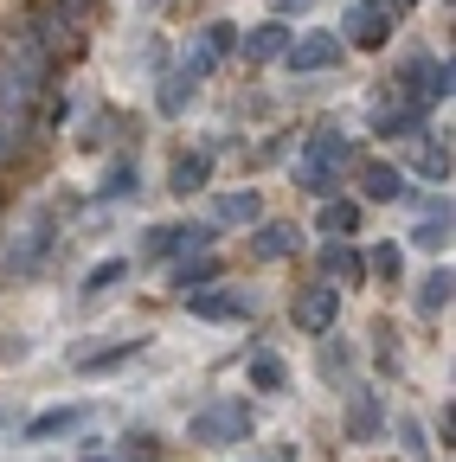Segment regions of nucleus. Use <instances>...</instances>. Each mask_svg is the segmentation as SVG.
I'll return each mask as SVG.
<instances>
[]
</instances>
